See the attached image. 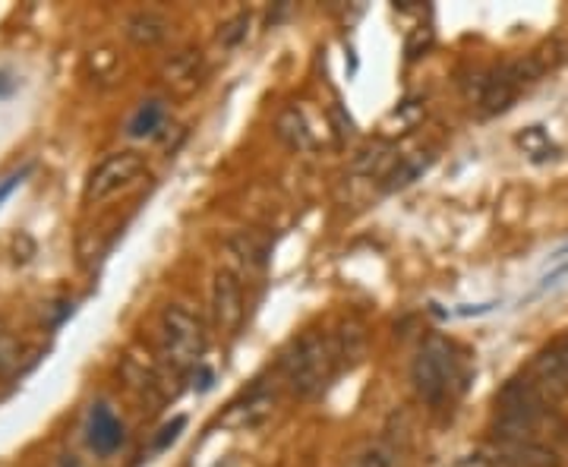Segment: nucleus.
Listing matches in <instances>:
<instances>
[{
  "label": "nucleus",
  "mask_w": 568,
  "mask_h": 467,
  "mask_svg": "<svg viewBox=\"0 0 568 467\" xmlns=\"http://www.w3.org/2000/svg\"><path fill=\"white\" fill-rule=\"evenodd\" d=\"M341 360H345V354H341V345L335 335L306 332L281 360V370H285L288 388L298 398H313L329 385Z\"/></svg>",
  "instance_id": "obj_1"
},
{
  "label": "nucleus",
  "mask_w": 568,
  "mask_h": 467,
  "mask_svg": "<svg viewBox=\"0 0 568 467\" xmlns=\"http://www.w3.org/2000/svg\"><path fill=\"white\" fill-rule=\"evenodd\" d=\"M461 380V360L446 338H430L411 363V385L426 405H443Z\"/></svg>",
  "instance_id": "obj_2"
},
{
  "label": "nucleus",
  "mask_w": 568,
  "mask_h": 467,
  "mask_svg": "<svg viewBox=\"0 0 568 467\" xmlns=\"http://www.w3.org/2000/svg\"><path fill=\"white\" fill-rule=\"evenodd\" d=\"M158 350L174 370H190L206 350V325L183 303H168L158 316Z\"/></svg>",
  "instance_id": "obj_3"
},
{
  "label": "nucleus",
  "mask_w": 568,
  "mask_h": 467,
  "mask_svg": "<svg viewBox=\"0 0 568 467\" xmlns=\"http://www.w3.org/2000/svg\"><path fill=\"white\" fill-rule=\"evenodd\" d=\"M143 171H146V161H143L140 152H133V148L111 152L108 158H101L89 171V177H86V193H83V196H86V203L89 205L105 203V200L118 196L120 190L133 187V183L143 177Z\"/></svg>",
  "instance_id": "obj_4"
},
{
  "label": "nucleus",
  "mask_w": 568,
  "mask_h": 467,
  "mask_svg": "<svg viewBox=\"0 0 568 467\" xmlns=\"http://www.w3.org/2000/svg\"><path fill=\"white\" fill-rule=\"evenodd\" d=\"M246 313V297H243V282L231 268L215 272L212 282V322L221 335H234Z\"/></svg>",
  "instance_id": "obj_5"
},
{
  "label": "nucleus",
  "mask_w": 568,
  "mask_h": 467,
  "mask_svg": "<svg viewBox=\"0 0 568 467\" xmlns=\"http://www.w3.org/2000/svg\"><path fill=\"white\" fill-rule=\"evenodd\" d=\"M528 380L534 382L549 402L568 395V338H559L549 348L540 350L528 370Z\"/></svg>",
  "instance_id": "obj_6"
},
{
  "label": "nucleus",
  "mask_w": 568,
  "mask_h": 467,
  "mask_svg": "<svg viewBox=\"0 0 568 467\" xmlns=\"http://www.w3.org/2000/svg\"><path fill=\"white\" fill-rule=\"evenodd\" d=\"M86 442L98 455H111L118 452L120 442H123V427L114 417V410L108 405H95L89 414V423H86Z\"/></svg>",
  "instance_id": "obj_7"
},
{
  "label": "nucleus",
  "mask_w": 568,
  "mask_h": 467,
  "mask_svg": "<svg viewBox=\"0 0 568 467\" xmlns=\"http://www.w3.org/2000/svg\"><path fill=\"white\" fill-rule=\"evenodd\" d=\"M503 467H559V458L549 445L540 442H499Z\"/></svg>",
  "instance_id": "obj_8"
},
{
  "label": "nucleus",
  "mask_w": 568,
  "mask_h": 467,
  "mask_svg": "<svg viewBox=\"0 0 568 467\" xmlns=\"http://www.w3.org/2000/svg\"><path fill=\"white\" fill-rule=\"evenodd\" d=\"M123 32L140 48H152V45H158V41L168 38V20L161 13H155V10H136V13L126 16Z\"/></svg>",
  "instance_id": "obj_9"
},
{
  "label": "nucleus",
  "mask_w": 568,
  "mask_h": 467,
  "mask_svg": "<svg viewBox=\"0 0 568 467\" xmlns=\"http://www.w3.org/2000/svg\"><path fill=\"white\" fill-rule=\"evenodd\" d=\"M161 73L171 88L190 92V88H196L200 76H203V58H200V51H178V55H171Z\"/></svg>",
  "instance_id": "obj_10"
},
{
  "label": "nucleus",
  "mask_w": 568,
  "mask_h": 467,
  "mask_svg": "<svg viewBox=\"0 0 568 467\" xmlns=\"http://www.w3.org/2000/svg\"><path fill=\"white\" fill-rule=\"evenodd\" d=\"M275 130H278V140L288 143L294 152H310L313 148V133L306 127V120L298 108H285L278 120H275Z\"/></svg>",
  "instance_id": "obj_11"
},
{
  "label": "nucleus",
  "mask_w": 568,
  "mask_h": 467,
  "mask_svg": "<svg viewBox=\"0 0 568 467\" xmlns=\"http://www.w3.org/2000/svg\"><path fill=\"white\" fill-rule=\"evenodd\" d=\"M161 123H165V105L152 98V101H143V105H140V111L130 117L126 133H130V136H136V140H143V136H155Z\"/></svg>",
  "instance_id": "obj_12"
},
{
  "label": "nucleus",
  "mask_w": 568,
  "mask_h": 467,
  "mask_svg": "<svg viewBox=\"0 0 568 467\" xmlns=\"http://www.w3.org/2000/svg\"><path fill=\"white\" fill-rule=\"evenodd\" d=\"M348 467H398V455H395V448H389V445L373 442V445L360 448Z\"/></svg>",
  "instance_id": "obj_13"
},
{
  "label": "nucleus",
  "mask_w": 568,
  "mask_h": 467,
  "mask_svg": "<svg viewBox=\"0 0 568 467\" xmlns=\"http://www.w3.org/2000/svg\"><path fill=\"white\" fill-rule=\"evenodd\" d=\"M518 146L524 148L531 158H543L549 152V136L543 127H528L524 133H518Z\"/></svg>",
  "instance_id": "obj_14"
},
{
  "label": "nucleus",
  "mask_w": 568,
  "mask_h": 467,
  "mask_svg": "<svg viewBox=\"0 0 568 467\" xmlns=\"http://www.w3.org/2000/svg\"><path fill=\"white\" fill-rule=\"evenodd\" d=\"M16 367H20V342L7 328H0V373H13Z\"/></svg>",
  "instance_id": "obj_15"
},
{
  "label": "nucleus",
  "mask_w": 568,
  "mask_h": 467,
  "mask_svg": "<svg viewBox=\"0 0 568 467\" xmlns=\"http://www.w3.org/2000/svg\"><path fill=\"white\" fill-rule=\"evenodd\" d=\"M423 168H426V161H401V158H398V165H395L389 171V177H386V180H389V190H395V187H408Z\"/></svg>",
  "instance_id": "obj_16"
},
{
  "label": "nucleus",
  "mask_w": 568,
  "mask_h": 467,
  "mask_svg": "<svg viewBox=\"0 0 568 467\" xmlns=\"http://www.w3.org/2000/svg\"><path fill=\"white\" fill-rule=\"evenodd\" d=\"M246 29H250V13H240V16H234L225 29H221V45H228V48H234L238 41H243L246 38Z\"/></svg>",
  "instance_id": "obj_17"
},
{
  "label": "nucleus",
  "mask_w": 568,
  "mask_h": 467,
  "mask_svg": "<svg viewBox=\"0 0 568 467\" xmlns=\"http://www.w3.org/2000/svg\"><path fill=\"white\" fill-rule=\"evenodd\" d=\"M183 423H186L183 417H174V420H171V423H168V427L161 430V436H158V442H155V452H161V448H165L168 442H174L180 430H183Z\"/></svg>",
  "instance_id": "obj_18"
},
{
  "label": "nucleus",
  "mask_w": 568,
  "mask_h": 467,
  "mask_svg": "<svg viewBox=\"0 0 568 467\" xmlns=\"http://www.w3.org/2000/svg\"><path fill=\"white\" fill-rule=\"evenodd\" d=\"M26 175H29V168H23V171H16V175H10L0 180V203H3V200H7V196L16 190V187H20V183H23V177Z\"/></svg>",
  "instance_id": "obj_19"
},
{
  "label": "nucleus",
  "mask_w": 568,
  "mask_h": 467,
  "mask_svg": "<svg viewBox=\"0 0 568 467\" xmlns=\"http://www.w3.org/2000/svg\"><path fill=\"white\" fill-rule=\"evenodd\" d=\"M60 467H80V465H76V462H70V458H67V462H63V465H60Z\"/></svg>",
  "instance_id": "obj_20"
}]
</instances>
